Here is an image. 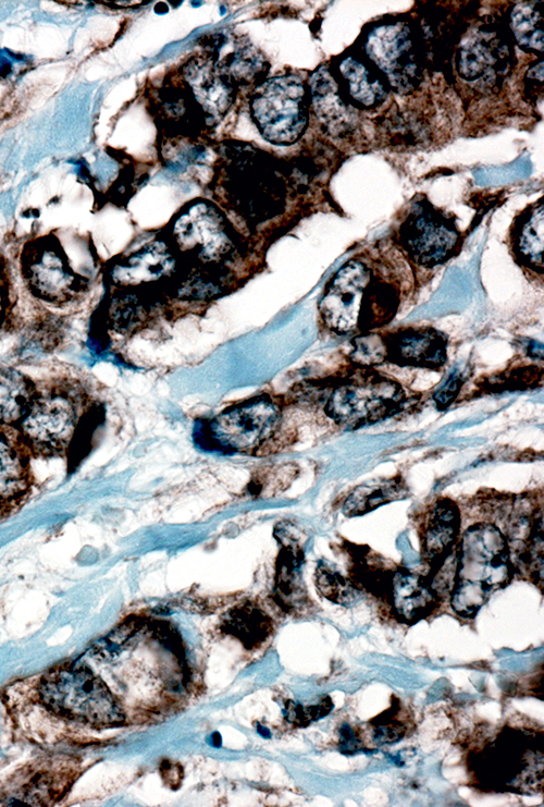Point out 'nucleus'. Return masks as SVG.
Instances as JSON below:
<instances>
[{
	"mask_svg": "<svg viewBox=\"0 0 544 807\" xmlns=\"http://www.w3.org/2000/svg\"><path fill=\"white\" fill-rule=\"evenodd\" d=\"M84 418V396L72 388L38 392L15 427L32 457L69 455Z\"/></svg>",
	"mask_w": 544,
	"mask_h": 807,
	"instance_id": "nucleus-6",
	"label": "nucleus"
},
{
	"mask_svg": "<svg viewBox=\"0 0 544 807\" xmlns=\"http://www.w3.org/2000/svg\"><path fill=\"white\" fill-rule=\"evenodd\" d=\"M202 49L237 89L254 88L268 77L265 56L243 36L215 33L202 40Z\"/></svg>",
	"mask_w": 544,
	"mask_h": 807,
	"instance_id": "nucleus-15",
	"label": "nucleus"
},
{
	"mask_svg": "<svg viewBox=\"0 0 544 807\" xmlns=\"http://www.w3.org/2000/svg\"><path fill=\"white\" fill-rule=\"evenodd\" d=\"M542 2H520L510 14V25L519 46L529 51H543Z\"/></svg>",
	"mask_w": 544,
	"mask_h": 807,
	"instance_id": "nucleus-24",
	"label": "nucleus"
},
{
	"mask_svg": "<svg viewBox=\"0 0 544 807\" xmlns=\"http://www.w3.org/2000/svg\"><path fill=\"white\" fill-rule=\"evenodd\" d=\"M394 247L418 276L440 269L456 257L463 244L454 213L434 206L425 196H416L407 206L392 234Z\"/></svg>",
	"mask_w": 544,
	"mask_h": 807,
	"instance_id": "nucleus-4",
	"label": "nucleus"
},
{
	"mask_svg": "<svg viewBox=\"0 0 544 807\" xmlns=\"http://www.w3.org/2000/svg\"><path fill=\"white\" fill-rule=\"evenodd\" d=\"M462 386V378L458 374L452 375L441 390L434 394L440 409L447 407L457 396Z\"/></svg>",
	"mask_w": 544,
	"mask_h": 807,
	"instance_id": "nucleus-28",
	"label": "nucleus"
},
{
	"mask_svg": "<svg viewBox=\"0 0 544 807\" xmlns=\"http://www.w3.org/2000/svg\"><path fill=\"white\" fill-rule=\"evenodd\" d=\"M227 632L239 638L248 648L263 641L270 632V621L254 608L234 610L226 621Z\"/></svg>",
	"mask_w": 544,
	"mask_h": 807,
	"instance_id": "nucleus-25",
	"label": "nucleus"
},
{
	"mask_svg": "<svg viewBox=\"0 0 544 807\" xmlns=\"http://www.w3.org/2000/svg\"><path fill=\"white\" fill-rule=\"evenodd\" d=\"M248 105L252 122L271 144L293 145L307 130L309 88L295 73L267 77L251 89Z\"/></svg>",
	"mask_w": 544,
	"mask_h": 807,
	"instance_id": "nucleus-8",
	"label": "nucleus"
},
{
	"mask_svg": "<svg viewBox=\"0 0 544 807\" xmlns=\"http://www.w3.org/2000/svg\"><path fill=\"white\" fill-rule=\"evenodd\" d=\"M37 394L35 383L24 374L0 369V426L15 428Z\"/></svg>",
	"mask_w": 544,
	"mask_h": 807,
	"instance_id": "nucleus-21",
	"label": "nucleus"
},
{
	"mask_svg": "<svg viewBox=\"0 0 544 807\" xmlns=\"http://www.w3.org/2000/svg\"><path fill=\"white\" fill-rule=\"evenodd\" d=\"M366 53L387 81L399 90L413 88L421 78L418 47L409 26L387 23L372 29L366 41Z\"/></svg>",
	"mask_w": 544,
	"mask_h": 807,
	"instance_id": "nucleus-13",
	"label": "nucleus"
},
{
	"mask_svg": "<svg viewBox=\"0 0 544 807\" xmlns=\"http://www.w3.org/2000/svg\"><path fill=\"white\" fill-rule=\"evenodd\" d=\"M7 306L8 299L5 291L0 288V327L2 326V322L4 321L7 315Z\"/></svg>",
	"mask_w": 544,
	"mask_h": 807,
	"instance_id": "nucleus-29",
	"label": "nucleus"
},
{
	"mask_svg": "<svg viewBox=\"0 0 544 807\" xmlns=\"http://www.w3.org/2000/svg\"><path fill=\"white\" fill-rule=\"evenodd\" d=\"M217 154L209 183L214 203L235 219L239 232L243 228L255 237L267 230L274 233L290 196L285 163L247 142H222Z\"/></svg>",
	"mask_w": 544,
	"mask_h": 807,
	"instance_id": "nucleus-2",
	"label": "nucleus"
},
{
	"mask_svg": "<svg viewBox=\"0 0 544 807\" xmlns=\"http://www.w3.org/2000/svg\"><path fill=\"white\" fill-rule=\"evenodd\" d=\"M437 594L428 578L406 570L397 571L391 579V602L404 622H417L435 610Z\"/></svg>",
	"mask_w": 544,
	"mask_h": 807,
	"instance_id": "nucleus-19",
	"label": "nucleus"
},
{
	"mask_svg": "<svg viewBox=\"0 0 544 807\" xmlns=\"http://www.w3.org/2000/svg\"><path fill=\"white\" fill-rule=\"evenodd\" d=\"M40 695L54 711L94 724H114L122 711L106 684L84 667H62L48 674Z\"/></svg>",
	"mask_w": 544,
	"mask_h": 807,
	"instance_id": "nucleus-9",
	"label": "nucleus"
},
{
	"mask_svg": "<svg viewBox=\"0 0 544 807\" xmlns=\"http://www.w3.org/2000/svg\"><path fill=\"white\" fill-rule=\"evenodd\" d=\"M22 273L32 293L51 304L70 302L87 284L52 241H37L25 249Z\"/></svg>",
	"mask_w": 544,
	"mask_h": 807,
	"instance_id": "nucleus-12",
	"label": "nucleus"
},
{
	"mask_svg": "<svg viewBox=\"0 0 544 807\" xmlns=\"http://www.w3.org/2000/svg\"><path fill=\"white\" fill-rule=\"evenodd\" d=\"M532 172V163L528 156H521L514 162L504 166L480 167L473 171L477 184L499 185L524 179Z\"/></svg>",
	"mask_w": 544,
	"mask_h": 807,
	"instance_id": "nucleus-26",
	"label": "nucleus"
},
{
	"mask_svg": "<svg viewBox=\"0 0 544 807\" xmlns=\"http://www.w3.org/2000/svg\"><path fill=\"white\" fill-rule=\"evenodd\" d=\"M406 260L359 253L326 282L318 303L319 319L337 337H357L388 325L416 288Z\"/></svg>",
	"mask_w": 544,
	"mask_h": 807,
	"instance_id": "nucleus-1",
	"label": "nucleus"
},
{
	"mask_svg": "<svg viewBox=\"0 0 544 807\" xmlns=\"http://www.w3.org/2000/svg\"><path fill=\"white\" fill-rule=\"evenodd\" d=\"M317 586L324 597L337 603H349L355 597L349 582L326 565L317 570Z\"/></svg>",
	"mask_w": 544,
	"mask_h": 807,
	"instance_id": "nucleus-27",
	"label": "nucleus"
},
{
	"mask_svg": "<svg viewBox=\"0 0 544 807\" xmlns=\"http://www.w3.org/2000/svg\"><path fill=\"white\" fill-rule=\"evenodd\" d=\"M180 258L224 295L243 285L260 267L251 244L212 200L186 203L159 232Z\"/></svg>",
	"mask_w": 544,
	"mask_h": 807,
	"instance_id": "nucleus-3",
	"label": "nucleus"
},
{
	"mask_svg": "<svg viewBox=\"0 0 544 807\" xmlns=\"http://www.w3.org/2000/svg\"><path fill=\"white\" fill-rule=\"evenodd\" d=\"M509 249L526 273L543 281V203L537 200L517 215L509 232Z\"/></svg>",
	"mask_w": 544,
	"mask_h": 807,
	"instance_id": "nucleus-17",
	"label": "nucleus"
},
{
	"mask_svg": "<svg viewBox=\"0 0 544 807\" xmlns=\"http://www.w3.org/2000/svg\"><path fill=\"white\" fill-rule=\"evenodd\" d=\"M281 409L270 396L259 395L230 407L209 424L214 441L236 451H250L263 444L279 428Z\"/></svg>",
	"mask_w": 544,
	"mask_h": 807,
	"instance_id": "nucleus-11",
	"label": "nucleus"
},
{
	"mask_svg": "<svg viewBox=\"0 0 544 807\" xmlns=\"http://www.w3.org/2000/svg\"><path fill=\"white\" fill-rule=\"evenodd\" d=\"M456 575L480 585L490 592L506 585L511 575L510 550L505 535L494 525L474 524L462 535L457 549Z\"/></svg>",
	"mask_w": 544,
	"mask_h": 807,
	"instance_id": "nucleus-10",
	"label": "nucleus"
},
{
	"mask_svg": "<svg viewBox=\"0 0 544 807\" xmlns=\"http://www.w3.org/2000/svg\"><path fill=\"white\" fill-rule=\"evenodd\" d=\"M459 529L458 506L449 499L438 500L428 515L422 538V551L433 572L453 553Z\"/></svg>",
	"mask_w": 544,
	"mask_h": 807,
	"instance_id": "nucleus-18",
	"label": "nucleus"
},
{
	"mask_svg": "<svg viewBox=\"0 0 544 807\" xmlns=\"http://www.w3.org/2000/svg\"><path fill=\"white\" fill-rule=\"evenodd\" d=\"M331 380L325 414L338 425L359 428L388 418L408 402L401 384L374 368L351 365Z\"/></svg>",
	"mask_w": 544,
	"mask_h": 807,
	"instance_id": "nucleus-5",
	"label": "nucleus"
},
{
	"mask_svg": "<svg viewBox=\"0 0 544 807\" xmlns=\"http://www.w3.org/2000/svg\"><path fill=\"white\" fill-rule=\"evenodd\" d=\"M335 71L341 87L346 90L350 101L361 109L379 106L386 97L385 84L363 61L353 56L344 57ZM338 81V82H339Z\"/></svg>",
	"mask_w": 544,
	"mask_h": 807,
	"instance_id": "nucleus-20",
	"label": "nucleus"
},
{
	"mask_svg": "<svg viewBox=\"0 0 544 807\" xmlns=\"http://www.w3.org/2000/svg\"><path fill=\"white\" fill-rule=\"evenodd\" d=\"M310 106L317 118L331 127L343 125L349 117L339 86L326 66L319 68L309 78Z\"/></svg>",
	"mask_w": 544,
	"mask_h": 807,
	"instance_id": "nucleus-22",
	"label": "nucleus"
},
{
	"mask_svg": "<svg viewBox=\"0 0 544 807\" xmlns=\"http://www.w3.org/2000/svg\"><path fill=\"white\" fill-rule=\"evenodd\" d=\"M30 457L17 430L0 426V523L17 512L33 491Z\"/></svg>",
	"mask_w": 544,
	"mask_h": 807,
	"instance_id": "nucleus-16",
	"label": "nucleus"
},
{
	"mask_svg": "<svg viewBox=\"0 0 544 807\" xmlns=\"http://www.w3.org/2000/svg\"><path fill=\"white\" fill-rule=\"evenodd\" d=\"M348 359L360 367L383 364L442 369L447 360L448 337L433 327H400L354 337Z\"/></svg>",
	"mask_w": 544,
	"mask_h": 807,
	"instance_id": "nucleus-7",
	"label": "nucleus"
},
{
	"mask_svg": "<svg viewBox=\"0 0 544 807\" xmlns=\"http://www.w3.org/2000/svg\"><path fill=\"white\" fill-rule=\"evenodd\" d=\"M407 488L400 479H373L358 487L348 496L343 511L347 516L362 515L382 504L398 500Z\"/></svg>",
	"mask_w": 544,
	"mask_h": 807,
	"instance_id": "nucleus-23",
	"label": "nucleus"
},
{
	"mask_svg": "<svg viewBox=\"0 0 544 807\" xmlns=\"http://www.w3.org/2000/svg\"><path fill=\"white\" fill-rule=\"evenodd\" d=\"M174 73L212 130L234 105L238 89L202 52L191 56Z\"/></svg>",
	"mask_w": 544,
	"mask_h": 807,
	"instance_id": "nucleus-14",
	"label": "nucleus"
}]
</instances>
